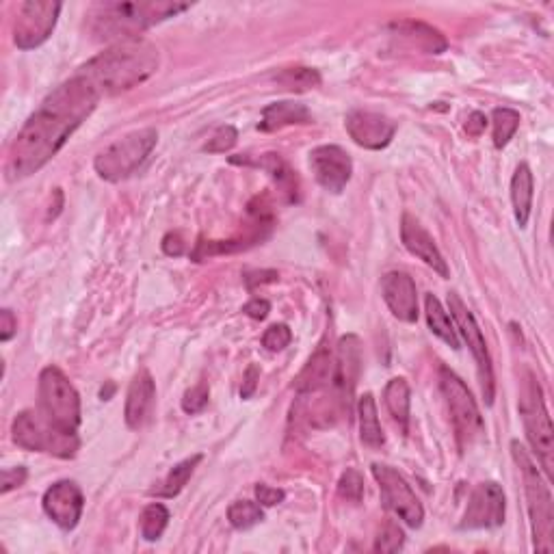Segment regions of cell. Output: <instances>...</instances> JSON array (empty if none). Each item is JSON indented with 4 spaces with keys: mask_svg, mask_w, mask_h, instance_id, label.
I'll return each instance as SVG.
<instances>
[{
    "mask_svg": "<svg viewBox=\"0 0 554 554\" xmlns=\"http://www.w3.org/2000/svg\"><path fill=\"white\" fill-rule=\"evenodd\" d=\"M100 94L81 74L59 85L26 120L7 156V178L37 174L59 154L74 130L96 111Z\"/></svg>",
    "mask_w": 554,
    "mask_h": 554,
    "instance_id": "1",
    "label": "cell"
},
{
    "mask_svg": "<svg viewBox=\"0 0 554 554\" xmlns=\"http://www.w3.org/2000/svg\"><path fill=\"white\" fill-rule=\"evenodd\" d=\"M161 65L158 48L143 39H126L87 61L78 74L91 83L100 96H117L148 81Z\"/></svg>",
    "mask_w": 554,
    "mask_h": 554,
    "instance_id": "2",
    "label": "cell"
},
{
    "mask_svg": "<svg viewBox=\"0 0 554 554\" xmlns=\"http://www.w3.org/2000/svg\"><path fill=\"white\" fill-rule=\"evenodd\" d=\"M187 3H171V0H143V3H96L87 11L89 31L96 39L104 42H126V39H137L150 26L178 16L187 11Z\"/></svg>",
    "mask_w": 554,
    "mask_h": 554,
    "instance_id": "3",
    "label": "cell"
},
{
    "mask_svg": "<svg viewBox=\"0 0 554 554\" xmlns=\"http://www.w3.org/2000/svg\"><path fill=\"white\" fill-rule=\"evenodd\" d=\"M511 455L522 472L524 494L526 500H529V518L535 550L550 554L554 550V503L550 490L542 477V472L535 466V461L518 440L511 442Z\"/></svg>",
    "mask_w": 554,
    "mask_h": 554,
    "instance_id": "4",
    "label": "cell"
},
{
    "mask_svg": "<svg viewBox=\"0 0 554 554\" xmlns=\"http://www.w3.org/2000/svg\"><path fill=\"white\" fill-rule=\"evenodd\" d=\"M520 416L524 422L526 438H529L533 451L542 464L548 479L554 472V429L544 401V390L539 386V379L529 368L522 373V388H520Z\"/></svg>",
    "mask_w": 554,
    "mask_h": 554,
    "instance_id": "5",
    "label": "cell"
},
{
    "mask_svg": "<svg viewBox=\"0 0 554 554\" xmlns=\"http://www.w3.org/2000/svg\"><path fill=\"white\" fill-rule=\"evenodd\" d=\"M37 412L63 433L76 435L81 427V397L59 366H46L39 373Z\"/></svg>",
    "mask_w": 554,
    "mask_h": 554,
    "instance_id": "6",
    "label": "cell"
},
{
    "mask_svg": "<svg viewBox=\"0 0 554 554\" xmlns=\"http://www.w3.org/2000/svg\"><path fill=\"white\" fill-rule=\"evenodd\" d=\"M156 143L158 133L154 128H141L135 130V133L124 135L96 156L94 167L98 171V176L109 182H122L130 178L145 161H148V156L156 148Z\"/></svg>",
    "mask_w": 554,
    "mask_h": 554,
    "instance_id": "7",
    "label": "cell"
},
{
    "mask_svg": "<svg viewBox=\"0 0 554 554\" xmlns=\"http://www.w3.org/2000/svg\"><path fill=\"white\" fill-rule=\"evenodd\" d=\"M13 442H16L24 451L33 453H48L61 459H72L78 451V435L63 433L57 427L33 410H24L13 420Z\"/></svg>",
    "mask_w": 554,
    "mask_h": 554,
    "instance_id": "8",
    "label": "cell"
},
{
    "mask_svg": "<svg viewBox=\"0 0 554 554\" xmlns=\"http://www.w3.org/2000/svg\"><path fill=\"white\" fill-rule=\"evenodd\" d=\"M440 388L446 399L448 412H451L453 427L461 448L472 446L474 440L481 438L483 433V418L477 401L472 399V394L464 381L446 366H440Z\"/></svg>",
    "mask_w": 554,
    "mask_h": 554,
    "instance_id": "9",
    "label": "cell"
},
{
    "mask_svg": "<svg viewBox=\"0 0 554 554\" xmlns=\"http://www.w3.org/2000/svg\"><path fill=\"white\" fill-rule=\"evenodd\" d=\"M371 470L375 481L379 483L381 500H384L386 509H390L394 516L403 520L407 526H412V529L422 526L425 509H422L412 485L403 479V474L386 464H373Z\"/></svg>",
    "mask_w": 554,
    "mask_h": 554,
    "instance_id": "10",
    "label": "cell"
},
{
    "mask_svg": "<svg viewBox=\"0 0 554 554\" xmlns=\"http://www.w3.org/2000/svg\"><path fill=\"white\" fill-rule=\"evenodd\" d=\"M448 308H451L453 321L461 332V336H464V340L468 342V347L474 355V362H477L485 403L492 405L494 403V368H492V358H490V351H487L481 327L477 325V321H474L472 312L468 310L466 303L459 299L457 293H448Z\"/></svg>",
    "mask_w": 554,
    "mask_h": 554,
    "instance_id": "11",
    "label": "cell"
},
{
    "mask_svg": "<svg viewBox=\"0 0 554 554\" xmlns=\"http://www.w3.org/2000/svg\"><path fill=\"white\" fill-rule=\"evenodd\" d=\"M61 3L52 0H29L18 9L16 24H13V42L20 50H33L42 46L57 26Z\"/></svg>",
    "mask_w": 554,
    "mask_h": 554,
    "instance_id": "12",
    "label": "cell"
},
{
    "mask_svg": "<svg viewBox=\"0 0 554 554\" xmlns=\"http://www.w3.org/2000/svg\"><path fill=\"white\" fill-rule=\"evenodd\" d=\"M505 509L507 500L503 487L496 481H483L472 490L464 520H461L459 526L464 531L496 529V526L505 524Z\"/></svg>",
    "mask_w": 554,
    "mask_h": 554,
    "instance_id": "13",
    "label": "cell"
},
{
    "mask_svg": "<svg viewBox=\"0 0 554 554\" xmlns=\"http://www.w3.org/2000/svg\"><path fill=\"white\" fill-rule=\"evenodd\" d=\"M310 167L316 182L329 193H342L353 176L351 156L340 145H321L310 152Z\"/></svg>",
    "mask_w": 554,
    "mask_h": 554,
    "instance_id": "14",
    "label": "cell"
},
{
    "mask_svg": "<svg viewBox=\"0 0 554 554\" xmlns=\"http://www.w3.org/2000/svg\"><path fill=\"white\" fill-rule=\"evenodd\" d=\"M44 511L46 516L55 522L61 531L76 529L78 520L83 516L85 496L74 481H59L48 487L44 494Z\"/></svg>",
    "mask_w": 554,
    "mask_h": 554,
    "instance_id": "15",
    "label": "cell"
},
{
    "mask_svg": "<svg viewBox=\"0 0 554 554\" xmlns=\"http://www.w3.org/2000/svg\"><path fill=\"white\" fill-rule=\"evenodd\" d=\"M345 126L349 137L366 150H384L397 135V124L390 117L371 111H351Z\"/></svg>",
    "mask_w": 554,
    "mask_h": 554,
    "instance_id": "16",
    "label": "cell"
},
{
    "mask_svg": "<svg viewBox=\"0 0 554 554\" xmlns=\"http://www.w3.org/2000/svg\"><path fill=\"white\" fill-rule=\"evenodd\" d=\"M362 371V342L358 336H345L338 345V358H336V373H334V386L338 390V399L345 407L347 414L351 412V399L355 386H358Z\"/></svg>",
    "mask_w": 554,
    "mask_h": 554,
    "instance_id": "17",
    "label": "cell"
},
{
    "mask_svg": "<svg viewBox=\"0 0 554 554\" xmlns=\"http://www.w3.org/2000/svg\"><path fill=\"white\" fill-rule=\"evenodd\" d=\"M381 295L390 312L403 323L418 321V293L416 282L403 271H390L381 280Z\"/></svg>",
    "mask_w": 554,
    "mask_h": 554,
    "instance_id": "18",
    "label": "cell"
},
{
    "mask_svg": "<svg viewBox=\"0 0 554 554\" xmlns=\"http://www.w3.org/2000/svg\"><path fill=\"white\" fill-rule=\"evenodd\" d=\"M401 241L407 252L425 262V265L431 267L440 277L451 275L444 256L440 254L438 245H435V241H433V236L425 228H422V223L416 217H412L410 213H405L401 219Z\"/></svg>",
    "mask_w": 554,
    "mask_h": 554,
    "instance_id": "19",
    "label": "cell"
},
{
    "mask_svg": "<svg viewBox=\"0 0 554 554\" xmlns=\"http://www.w3.org/2000/svg\"><path fill=\"white\" fill-rule=\"evenodd\" d=\"M154 405H156L154 377L150 375L148 368H141V371L135 375V379L130 381V388L126 394V410H124L126 425L133 431L143 429L152 418Z\"/></svg>",
    "mask_w": 554,
    "mask_h": 554,
    "instance_id": "20",
    "label": "cell"
},
{
    "mask_svg": "<svg viewBox=\"0 0 554 554\" xmlns=\"http://www.w3.org/2000/svg\"><path fill=\"white\" fill-rule=\"evenodd\" d=\"M230 161L234 165H252V167H258V169H265L267 174L273 178V182L277 184V189H280L286 195L288 202L299 200L297 174L293 169H290V165L284 161L280 154H262V156H256V158L232 156Z\"/></svg>",
    "mask_w": 554,
    "mask_h": 554,
    "instance_id": "21",
    "label": "cell"
},
{
    "mask_svg": "<svg viewBox=\"0 0 554 554\" xmlns=\"http://www.w3.org/2000/svg\"><path fill=\"white\" fill-rule=\"evenodd\" d=\"M334 373H336V360L332 351L327 345H321L312 353L308 364L303 366V371L297 377V392L299 394H312L334 384Z\"/></svg>",
    "mask_w": 554,
    "mask_h": 554,
    "instance_id": "22",
    "label": "cell"
},
{
    "mask_svg": "<svg viewBox=\"0 0 554 554\" xmlns=\"http://www.w3.org/2000/svg\"><path fill=\"white\" fill-rule=\"evenodd\" d=\"M390 31L394 33V37L403 39V42H407L412 48L431 52V55H440V52L448 48L444 35L425 22H414V20L392 22Z\"/></svg>",
    "mask_w": 554,
    "mask_h": 554,
    "instance_id": "23",
    "label": "cell"
},
{
    "mask_svg": "<svg viewBox=\"0 0 554 554\" xmlns=\"http://www.w3.org/2000/svg\"><path fill=\"white\" fill-rule=\"evenodd\" d=\"M310 122H312V113L308 111L306 104L284 100V102H273L269 107H265L258 130H262V133H275V130H282L286 126H301Z\"/></svg>",
    "mask_w": 554,
    "mask_h": 554,
    "instance_id": "24",
    "label": "cell"
},
{
    "mask_svg": "<svg viewBox=\"0 0 554 554\" xmlns=\"http://www.w3.org/2000/svg\"><path fill=\"white\" fill-rule=\"evenodd\" d=\"M533 171L526 163H520L516 174L511 180V204H513V215L520 228H526V223L531 219V208H533Z\"/></svg>",
    "mask_w": 554,
    "mask_h": 554,
    "instance_id": "25",
    "label": "cell"
},
{
    "mask_svg": "<svg viewBox=\"0 0 554 554\" xmlns=\"http://www.w3.org/2000/svg\"><path fill=\"white\" fill-rule=\"evenodd\" d=\"M384 401L390 416L401 427L403 433L410 431V405H412V392L410 384L403 377H394L388 381L384 390Z\"/></svg>",
    "mask_w": 554,
    "mask_h": 554,
    "instance_id": "26",
    "label": "cell"
},
{
    "mask_svg": "<svg viewBox=\"0 0 554 554\" xmlns=\"http://www.w3.org/2000/svg\"><path fill=\"white\" fill-rule=\"evenodd\" d=\"M425 314H427V323L431 332L440 340H444L451 349H459V336H457L453 316L444 310L442 301L431 293L425 297Z\"/></svg>",
    "mask_w": 554,
    "mask_h": 554,
    "instance_id": "27",
    "label": "cell"
},
{
    "mask_svg": "<svg viewBox=\"0 0 554 554\" xmlns=\"http://www.w3.org/2000/svg\"><path fill=\"white\" fill-rule=\"evenodd\" d=\"M358 416H360V438L368 448H381L386 444L384 429H381L377 403L371 392H366L358 401Z\"/></svg>",
    "mask_w": 554,
    "mask_h": 554,
    "instance_id": "28",
    "label": "cell"
},
{
    "mask_svg": "<svg viewBox=\"0 0 554 554\" xmlns=\"http://www.w3.org/2000/svg\"><path fill=\"white\" fill-rule=\"evenodd\" d=\"M204 459V455H193L189 459L180 461V464H176L174 468L169 470L167 477L163 479V483L156 487V490H152V494L161 496V498H176L184 487H187V483L191 481L195 468L200 466V461Z\"/></svg>",
    "mask_w": 554,
    "mask_h": 554,
    "instance_id": "29",
    "label": "cell"
},
{
    "mask_svg": "<svg viewBox=\"0 0 554 554\" xmlns=\"http://www.w3.org/2000/svg\"><path fill=\"white\" fill-rule=\"evenodd\" d=\"M273 83L277 87L288 89V91H310L321 85V74L314 68H303V65H297V68H284L280 72H275Z\"/></svg>",
    "mask_w": 554,
    "mask_h": 554,
    "instance_id": "30",
    "label": "cell"
},
{
    "mask_svg": "<svg viewBox=\"0 0 554 554\" xmlns=\"http://www.w3.org/2000/svg\"><path fill=\"white\" fill-rule=\"evenodd\" d=\"M522 117L518 111L507 109V107H498L492 111V137L494 145L498 150H503L505 145L513 139V135L518 133Z\"/></svg>",
    "mask_w": 554,
    "mask_h": 554,
    "instance_id": "31",
    "label": "cell"
},
{
    "mask_svg": "<svg viewBox=\"0 0 554 554\" xmlns=\"http://www.w3.org/2000/svg\"><path fill=\"white\" fill-rule=\"evenodd\" d=\"M228 520L239 531H247L265 520V511H262L258 500H236L228 509Z\"/></svg>",
    "mask_w": 554,
    "mask_h": 554,
    "instance_id": "32",
    "label": "cell"
},
{
    "mask_svg": "<svg viewBox=\"0 0 554 554\" xmlns=\"http://www.w3.org/2000/svg\"><path fill=\"white\" fill-rule=\"evenodd\" d=\"M169 524V509L161 503H152L141 513V537L145 542H156Z\"/></svg>",
    "mask_w": 554,
    "mask_h": 554,
    "instance_id": "33",
    "label": "cell"
},
{
    "mask_svg": "<svg viewBox=\"0 0 554 554\" xmlns=\"http://www.w3.org/2000/svg\"><path fill=\"white\" fill-rule=\"evenodd\" d=\"M405 546V533L401 526L397 522L388 520L384 526H381V531L375 539V546L373 550L375 552H381V554H390V552H399L403 550Z\"/></svg>",
    "mask_w": 554,
    "mask_h": 554,
    "instance_id": "34",
    "label": "cell"
},
{
    "mask_svg": "<svg viewBox=\"0 0 554 554\" xmlns=\"http://www.w3.org/2000/svg\"><path fill=\"white\" fill-rule=\"evenodd\" d=\"M338 494L345 500H351V503H360L362 496H364L362 474L358 470H353V468L342 474L340 481H338Z\"/></svg>",
    "mask_w": 554,
    "mask_h": 554,
    "instance_id": "35",
    "label": "cell"
},
{
    "mask_svg": "<svg viewBox=\"0 0 554 554\" xmlns=\"http://www.w3.org/2000/svg\"><path fill=\"white\" fill-rule=\"evenodd\" d=\"M236 139H239V133H236L234 126H221L215 130V135L208 139V143L204 145V152L208 154H226L230 152L234 145H236Z\"/></svg>",
    "mask_w": 554,
    "mask_h": 554,
    "instance_id": "36",
    "label": "cell"
},
{
    "mask_svg": "<svg viewBox=\"0 0 554 554\" xmlns=\"http://www.w3.org/2000/svg\"><path fill=\"white\" fill-rule=\"evenodd\" d=\"M208 399H210V390L206 384H197L193 388H189L187 392H184L182 397V410L187 412L189 416H195L204 412V407L208 405Z\"/></svg>",
    "mask_w": 554,
    "mask_h": 554,
    "instance_id": "37",
    "label": "cell"
},
{
    "mask_svg": "<svg viewBox=\"0 0 554 554\" xmlns=\"http://www.w3.org/2000/svg\"><path fill=\"white\" fill-rule=\"evenodd\" d=\"M290 340H293V332H290L288 325H271L265 336H262V347H267L269 351H284L290 345Z\"/></svg>",
    "mask_w": 554,
    "mask_h": 554,
    "instance_id": "38",
    "label": "cell"
},
{
    "mask_svg": "<svg viewBox=\"0 0 554 554\" xmlns=\"http://www.w3.org/2000/svg\"><path fill=\"white\" fill-rule=\"evenodd\" d=\"M284 498H286V492L280 490V487H271L265 483L256 485V500L262 507L280 505V503H284Z\"/></svg>",
    "mask_w": 554,
    "mask_h": 554,
    "instance_id": "39",
    "label": "cell"
},
{
    "mask_svg": "<svg viewBox=\"0 0 554 554\" xmlns=\"http://www.w3.org/2000/svg\"><path fill=\"white\" fill-rule=\"evenodd\" d=\"M26 468L18 466V468H5L3 470V494H9L11 490H16L24 481H26Z\"/></svg>",
    "mask_w": 554,
    "mask_h": 554,
    "instance_id": "40",
    "label": "cell"
},
{
    "mask_svg": "<svg viewBox=\"0 0 554 554\" xmlns=\"http://www.w3.org/2000/svg\"><path fill=\"white\" fill-rule=\"evenodd\" d=\"M243 312L249 316V319H256V321H265L269 312H271V303L267 299H260V297H254L249 303H245Z\"/></svg>",
    "mask_w": 554,
    "mask_h": 554,
    "instance_id": "41",
    "label": "cell"
},
{
    "mask_svg": "<svg viewBox=\"0 0 554 554\" xmlns=\"http://www.w3.org/2000/svg\"><path fill=\"white\" fill-rule=\"evenodd\" d=\"M16 332H18L16 316H13V312L9 308H5L3 312H0V340L9 342L13 336H16Z\"/></svg>",
    "mask_w": 554,
    "mask_h": 554,
    "instance_id": "42",
    "label": "cell"
},
{
    "mask_svg": "<svg viewBox=\"0 0 554 554\" xmlns=\"http://www.w3.org/2000/svg\"><path fill=\"white\" fill-rule=\"evenodd\" d=\"M260 381V368L256 364H249L247 371L243 375V388H241V399H249L258 388Z\"/></svg>",
    "mask_w": 554,
    "mask_h": 554,
    "instance_id": "43",
    "label": "cell"
},
{
    "mask_svg": "<svg viewBox=\"0 0 554 554\" xmlns=\"http://www.w3.org/2000/svg\"><path fill=\"white\" fill-rule=\"evenodd\" d=\"M163 252L167 256H182L184 254V243L178 232H169L163 239Z\"/></svg>",
    "mask_w": 554,
    "mask_h": 554,
    "instance_id": "44",
    "label": "cell"
},
{
    "mask_svg": "<svg viewBox=\"0 0 554 554\" xmlns=\"http://www.w3.org/2000/svg\"><path fill=\"white\" fill-rule=\"evenodd\" d=\"M487 126V117L479 111H474L470 117H468V122H466V133L470 137H481V133L485 130Z\"/></svg>",
    "mask_w": 554,
    "mask_h": 554,
    "instance_id": "45",
    "label": "cell"
}]
</instances>
